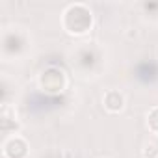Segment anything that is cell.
I'll list each match as a JSON object with an SVG mask.
<instances>
[{"mask_svg":"<svg viewBox=\"0 0 158 158\" xmlns=\"http://www.w3.org/2000/svg\"><path fill=\"white\" fill-rule=\"evenodd\" d=\"M104 48L97 41H80L71 50V65L80 78L99 76L104 69Z\"/></svg>","mask_w":158,"mask_h":158,"instance_id":"cell-1","label":"cell"},{"mask_svg":"<svg viewBox=\"0 0 158 158\" xmlns=\"http://www.w3.org/2000/svg\"><path fill=\"white\" fill-rule=\"evenodd\" d=\"M34 47V37L28 28L21 24L2 26L0 35V54L4 61H23Z\"/></svg>","mask_w":158,"mask_h":158,"instance_id":"cell-2","label":"cell"},{"mask_svg":"<svg viewBox=\"0 0 158 158\" xmlns=\"http://www.w3.org/2000/svg\"><path fill=\"white\" fill-rule=\"evenodd\" d=\"M60 23L65 34L86 37L95 26V13L86 2H71L63 8Z\"/></svg>","mask_w":158,"mask_h":158,"instance_id":"cell-3","label":"cell"},{"mask_svg":"<svg viewBox=\"0 0 158 158\" xmlns=\"http://www.w3.org/2000/svg\"><path fill=\"white\" fill-rule=\"evenodd\" d=\"M37 89L48 97L63 95L69 89V74L60 65H47L37 74Z\"/></svg>","mask_w":158,"mask_h":158,"instance_id":"cell-4","label":"cell"},{"mask_svg":"<svg viewBox=\"0 0 158 158\" xmlns=\"http://www.w3.org/2000/svg\"><path fill=\"white\" fill-rule=\"evenodd\" d=\"M30 143L23 134L4 136L2 139V156L4 158H28Z\"/></svg>","mask_w":158,"mask_h":158,"instance_id":"cell-5","label":"cell"},{"mask_svg":"<svg viewBox=\"0 0 158 158\" xmlns=\"http://www.w3.org/2000/svg\"><path fill=\"white\" fill-rule=\"evenodd\" d=\"M0 130H2L4 136L19 134L21 119L17 115L15 104H2V112H0Z\"/></svg>","mask_w":158,"mask_h":158,"instance_id":"cell-6","label":"cell"},{"mask_svg":"<svg viewBox=\"0 0 158 158\" xmlns=\"http://www.w3.org/2000/svg\"><path fill=\"white\" fill-rule=\"evenodd\" d=\"M101 102H102V108H104L108 114L115 115V114H121V112L125 110V106H127V97H125V93H123L121 89L112 88V89H106V91L102 93Z\"/></svg>","mask_w":158,"mask_h":158,"instance_id":"cell-7","label":"cell"},{"mask_svg":"<svg viewBox=\"0 0 158 158\" xmlns=\"http://www.w3.org/2000/svg\"><path fill=\"white\" fill-rule=\"evenodd\" d=\"M134 73L138 82H141L143 86H152V82L158 80V63L154 60H143L136 65Z\"/></svg>","mask_w":158,"mask_h":158,"instance_id":"cell-8","label":"cell"},{"mask_svg":"<svg viewBox=\"0 0 158 158\" xmlns=\"http://www.w3.org/2000/svg\"><path fill=\"white\" fill-rule=\"evenodd\" d=\"M138 11H139V17L147 23H158V2H139L138 4Z\"/></svg>","mask_w":158,"mask_h":158,"instance_id":"cell-9","label":"cell"},{"mask_svg":"<svg viewBox=\"0 0 158 158\" xmlns=\"http://www.w3.org/2000/svg\"><path fill=\"white\" fill-rule=\"evenodd\" d=\"M145 127H147L149 134H152L154 138H158V106H152L145 114Z\"/></svg>","mask_w":158,"mask_h":158,"instance_id":"cell-10","label":"cell"},{"mask_svg":"<svg viewBox=\"0 0 158 158\" xmlns=\"http://www.w3.org/2000/svg\"><path fill=\"white\" fill-rule=\"evenodd\" d=\"M141 156H143V158H156V156H158V147H156L154 139H151V141H147V143L143 145Z\"/></svg>","mask_w":158,"mask_h":158,"instance_id":"cell-11","label":"cell"},{"mask_svg":"<svg viewBox=\"0 0 158 158\" xmlns=\"http://www.w3.org/2000/svg\"><path fill=\"white\" fill-rule=\"evenodd\" d=\"M101 158H108V156H101Z\"/></svg>","mask_w":158,"mask_h":158,"instance_id":"cell-12","label":"cell"},{"mask_svg":"<svg viewBox=\"0 0 158 158\" xmlns=\"http://www.w3.org/2000/svg\"><path fill=\"white\" fill-rule=\"evenodd\" d=\"M156 158H158V156H156Z\"/></svg>","mask_w":158,"mask_h":158,"instance_id":"cell-13","label":"cell"}]
</instances>
